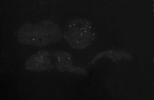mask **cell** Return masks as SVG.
<instances>
[{"mask_svg": "<svg viewBox=\"0 0 154 100\" xmlns=\"http://www.w3.org/2000/svg\"><path fill=\"white\" fill-rule=\"evenodd\" d=\"M62 38L60 26L50 20H44L35 24H23L18 31L19 41L26 45L44 47L59 41Z\"/></svg>", "mask_w": 154, "mask_h": 100, "instance_id": "1", "label": "cell"}, {"mask_svg": "<svg viewBox=\"0 0 154 100\" xmlns=\"http://www.w3.org/2000/svg\"><path fill=\"white\" fill-rule=\"evenodd\" d=\"M64 38L72 48L82 50L96 40L90 21L86 19H75L67 24Z\"/></svg>", "mask_w": 154, "mask_h": 100, "instance_id": "2", "label": "cell"}, {"mask_svg": "<svg viewBox=\"0 0 154 100\" xmlns=\"http://www.w3.org/2000/svg\"><path fill=\"white\" fill-rule=\"evenodd\" d=\"M54 63L55 58L50 51L41 50L27 60L25 67L28 70L41 72L53 69Z\"/></svg>", "mask_w": 154, "mask_h": 100, "instance_id": "3", "label": "cell"}, {"mask_svg": "<svg viewBox=\"0 0 154 100\" xmlns=\"http://www.w3.org/2000/svg\"><path fill=\"white\" fill-rule=\"evenodd\" d=\"M51 53L55 58L54 67L57 70L79 75H85L87 73L86 69L73 65V57L69 53L63 51H52Z\"/></svg>", "mask_w": 154, "mask_h": 100, "instance_id": "4", "label": "cell"}, {"mask_svg": "<svg viewBox=\"0 0 154 100\" xmlns=\"http://www.w3.org/2000/svg\"><path fill=\"white\" fill-rule=\"evenodd\" d=\"M101 57H108V58H110L113 62H116L118 61H120L122 59H126V60H132L133 57L130 55L129 53H127L126 51L123 50H120V49H116V50H103V51L100 52V54H98L96 57H94L93 61L89 63V64H93L96 63V61H97L99 59H100Z\"/></svg>", "mask_w": 154, "mask_h": 100, "instance_id": "5", "label": "cell"}]
</instances>
